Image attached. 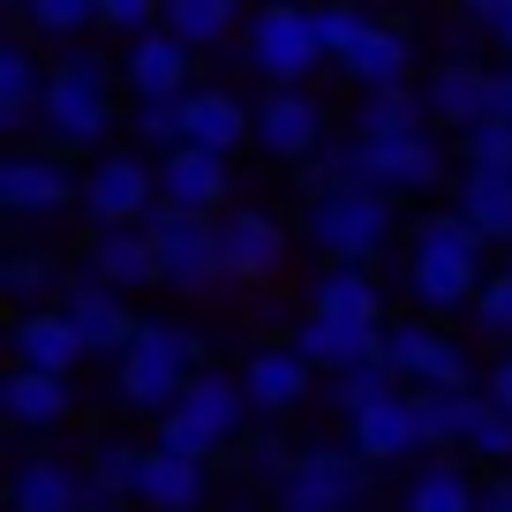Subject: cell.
I'll return each instance as SVG.
<instances>
[{
	"label": "cell",
	"mask_w": 512,
	"mask_h": 512,
	"mask_svg": "<svg viewBox=\"0 0 512 512\" xmlns=\"http://www.w3.org/2000/svg\"><path fill=\"white\" fill-rule=\"evenodd\" d=\"M68 196H76V174L61 151H8L0 159V211L38 219V211H61Z\"/></svg>",
	"instance_id": "obj_13"
},
{
	"label": "cell",
	"mask_w": 512,
	"mask_h": 512,
	"mask_svg": "<svg viewBox=\"0 0 512 512\" xmlns=\"http://www.w3.org/2000/svg\"><path fill=\"white\" fill-rule=\"evenodd\" d=\"M497 46H505V53H512V16H505V23H497Z\"/></svg>",
	"instance_id": "obj_53"
},
{
	"label": "cell",
	"mask_w": 512,
	"mask_h": 512,
	"mask_svg": "<svg viewBox=\"0 0 512 512\" xmlns=\"http://www.w3.org/2000/svg\"><path fill=\"white\" fill-rule=\"evenodd\" d=\"M144 460H151V452H136V445H113V437H106V445L91 452V475L106 482V490L136 497V482H144Z\"/></svg>",
	"instance_id": "obj_42"
},
{
	"label": "cell",
	"mask_w": 512,
	"mask_h": 512,
	"mask_svg": "<svg viewBox=\"0 0 512 512\" xmlns=\"http://www.w3.org/2000/svg\"><path fill=\"white\" fill-rule=\"evenodd\" d=\"M256 8H272V0H256Z\"/></svg>",
	"instance_id": "obj_54"
},
{
	"label": "cell",
	"mask_w": 512,
	"mask_h": 512,
	"mask_svg": "<svg viewBox=\"0 0 512 512\" xmlns=\"http://www.w3.org/2000/svg\"><path fill=\"white\" fill-rule=\"evenodd\" d=\"M407 512H482V490L467 467L452 460H430L415 482H407Z\"/></svg>",
	"instance_id": "obj_34"
},
{
	"label": "cell",
	"mask_w": 512,
	"mask_h": 512,
	"mask_svg": "<svg viewBox=\"0 0 512 512\" xmlns=\"http://www.w3.org/2000/svg\"><path fill=\"white\" fill-rule=\"evenodd\" d=\"M332 68L354 83V91H392V83H407V31H392V23H369V31L354 38V46L339 53Z\"/></svg>",
	"instance_id": "obj_23"
},
{
	"label": "cell",
	"mask_w": 512,
	"mask_h": 512,
	"mask_svg": "<svg viewBox=\"0 0 512 512\" xmlns=\"http://www.w3.org/2000/svg\"><path fill=\"white\" fill-rule=\"evenodd\" d=\"M151 249H159V279L166 287H211V279H226L219 264V219H204V211H181V204H159L144 219Z\"/></svg>",
	"instance_id": "obj_8"
},
{
	"label": "cell",
	"mask_w": 512,
	"mask_h": 512,
	"mask_svg": "<svg viewBox=\"0 0 512 512\" xmlns=\"http://www.w3.org/2000/svg\"><path fill=\"white\" fill-rule=\"evenodd\" d=\"M482 512H512V475H497L490 490H482Z\"/></svg>",
	"instance_id": "obj_51"
},
{
	"label": "cell",
	"mask_w": 512,
	"mask_h": 512,
	"mask_svg": "<svg viewBox=\"0 0 512 512\" xmlns=\"http://www.w3.org/2000/svg\"><path fill=\"white\" fill-rule=\"evenodd\" d=\"M249 128H256V113H241V98H226V91H189V144L234 151Z\"/></svg>",
	"instance_id": "obj_33"
},
{
	"label": "cell",
	"mask_w": 512,
	"mask_h": 512,
	"mask_svg": "<svg viewBox=\"0 0 512 512\" xmlns=\"http://www.w3.org/2000/svg\"><path fill=\"white\" fill-rule=\"evenodd\" d=\"M475 317H482V332H490V339H512V272L482 279V294H475Z\"/></svg>",
	"instance_id": "obj_45"
},
{
	"label": "cell",
	"mask_w": 512,
	"mask_h": 512,
	"mask_svg": "<svg viewBox=\"0 0 512 512\" xmlns=\"http://www.w3.org/2000/svg\"><path fill=\"white\" fill-rule=\"evenodd\" d=\"M234 16H241V0H166V31L181 38V46H219L226 31H234Z\"/></svg>",
	"instance_id": "obj_35"
},
{
	"label": "cell",
	"mask_w": 512,
	"mask_h": 512,
	"mask_svg": "<svg viewBox=\"0 0 512 512\" xmlns=\"http://www.w3.org/2000/svg\"><path fill=\"white\" fill-rule=\"evenodd\" d=\"M83 272L128 294V287H151V279H159V249H151V234H144V226H98L91 264H83Z\"/></svg>",
	"instance_id": "obj_22"
},
{
	"label": "cell",
	"mask_w": 512,
	"mask_h": 512,
	"mask_svg": "<svg viewBox=\"0 0 512 512\" xmlns=\"http://www.w3.org/2000/svg\"><path fill=\"white\" fill-rule=\"evenodd\" d=\"M256 144L272 151V159H309L324 144V106L302 83H272V98L256 106Z\"/></svg>",
	"instance_id": "obj_14"
},
{
	"label": "cell",
	"mask_w": 512,
	"mask_h": 512,
	"mask_svg": "<svg viewBox=\"0 0 512 512\" xmlns=\"http://www.w3.org/2000/svg\"><path fill=\"white\" fill-rule=\"evenodd\" d=\"M241 415H249V384L219 377V369H196L189 392L159 415V445L166 452H189V460H211L241 437Z\"/></svg>",
	"instance_id": "obj_4"
},
{
	"label": "cell",
	"mask_w": 512,
	"mask_h": 512,
	"mask_svg": "<svg viewBox=\"0 0 512 512\" xmlns=\"http://www.w3.org/2000/svg\"><path fill=\"white\" fill-rule=\"evenodd\" d=\"M482 91H490V76L467 61H445L430 83H422V113H430L437 128H475L482 121Z\"/></svg>",
	"instance_id": "obj_27"
},
{
	"label": "cell",
	"mask_w": 512,
	"mask_h": 512,
	"mask_svg": "<svg viewBox=\"0 0 512 512\" xmlns=\"http://www.w3.org/2000/svg\"><path fill=\"white\" fill-rule=\"evenodd\" d=\"M294 347L309 354L317 369H354V362H384V324H347V317H317L309 309V324L294 332Z\"/></svg>",
	"instance_id": "obj_21"
},
{
	"label": "cell",
	"mask_w": 512,
	"mask_h": 512,
	"mask_svg": "<svg viewBox=\"0 0 512 512\" xmlns=\"http://www.w3.org/2000/svg\"><path fill=\"white\" fill-rule=\"evenodd\" d=\"M482 121H512V68L490 76V91H482Z\"/></svg>",
	"instance_id": "obj_47"
},
{
	"label": "cell",
	"mask_w": 512,
	"mask_h": 512,
	"mask_svg": "<svg viewBox=\"0 0 512 512\" xmlns=\"http://www.w3.org/2000/svg\"><path fill=\"white\" fill-rule=\"evenodd\" d=\"M460 8H467V16H475V23H490V31H497V23H505V16H512V0H460Z\"/></svg>",
	"instance_id": "obj_50"
},
{
	"label": "cell",
	"mask_w": 512,
	"mask_h": 512,
	"mask_svg": "<svg viewBox=\"0 0 512 512\" xmlns=\"http://www.w3.org/2000/svg\"><path fill=\"white\" fill-rule=\"evenodd\" d=\"M0 407L16 415V430H53V422H68V377H53V369H8L0 377Z\"/></svg>",
	"instance_id": "obj_25"
},
{
	"label": "cell",
	"mask_w": 512,
	"mask_h": 512,
	"mask_svg": "<svg viewBox=\"0 0 512 512\" xmlns=\"http://www.w3.org/2000/svg\"><path fill=\"white\" fill-rule=\"evenodd\" d=\"M332 53H324L317 38V8L309 0H272V8H256L249 16V68L272 83H302L309 68H324Z\"/></svg>",
	"instance_id": "obj_7"
},
{
	"label": "cell",
	"mask_w": 512,
	"mask_h": 512,
	"mask_svg": "<svg viewBox=\"0 0 512 512\" xmlns=\"http://www.w3.org/2000/svg\"><path fill=\"white\" fill-rule=\"evenodd\" d=\"M400 392V377L384 362H354V369H339L332 377V400H339V415H362V407H377V400H392Z\"/></svg>",
	"instance_id": "obj_37"
},
{
	"label": "cell",
	"mask_w": 512,
	"mask_h": 512,
	"mask_svg": "<svg viewBox=\"0 0 512 512\" xmlns=\"http://www.w3.org/2000/svg\"><path fill=\"white\" fill-rule=\"evenodd\" d=\"M189 53L196 46H181V38L174 31H166V23H159V31H144V38H128V83H136V98H189Z\"/></svg>",
	"instance_id": "obj_20"
},
{
	"label": "cell",
	"mask_w": 512,
	"mask_h": 512,
	"mask_svg": "<svg viewBox=\"0 0 512 512\" xmlns=\"http://www.w3.org/2000/svg\"><path fill=\"white\" fill-rule=\"evenodd\" d=\"M302 234H309V249H324L332 264H369V256L392 241V196L369 189V181L324 189V196H309Z\"/></svg>",
	"instance_id": "obj_5"
},
{
	"label": "cell",
	"mask_w": 512,
	"mask_h": 512,
	"mask_svg": "<svg viewBox=\"0 0 512 512\" xmlns=\"http://www.w3.org/2000/svg\"><path fill=\"white\" fill-rule=\"evenodd\" d=\"M226 151H204V144H181L166 151L159 166V204H181V211H204V219H219L226 211Z\"/></svg>",
	"instance_id": "obj_15"
},
{
	"label": "cell",
	"mask_w": 512,
	"mask_h": 512,
	"mask_svg": "<svg viewBox=\"0 0 512 512\" xmlns=\"http://www.w3.org/2000/svg\"><path fill=\"white\" fill-rule=\"evenodd\" d=\"M136 505H144V512H204L211 505V460H189V452L151 445L144 482H136Z\"/></svg>",
	"instance_id": "obj_19"
},
{
	"label": "cell",
	"mask_w": 512,
	"mask_h": 512,
	"mask_svg": "<svg viewBox=\"0 0 512 512\" xmlns=\"http://www.w3.org/2000/svg\"><path fill=\"white\" fill-rule=\"evenodd\" d=\"M38 121L61 151H91L106 144L113 128V83H106V53H68L46 68V98H38Z\"/></svg>",
	"instance_id": "obj_2"
},
{
	"label": "cell",
	"mask_w": 512,
	"mask_h": 512,
	"mask_svg": "<svg viewBox=\"0 0 512 512\" xmlns=\"http://www.w3.org/2000/svg\"><path fill=\"white\" fill-rule=\"evenodd\" d=\"M347 445L362 452L369 467L422 452V415H415V392H392V400H377V407H362V415H347Z\"/></svg>",
	"instance_id": "obj_16"
},
{
	"label": "cell",
	"mask_w": 512,
	"mask_h": 512,
	"mask_svg": "<svg viewBox=\"0 0 512 512\" xmlns=\"http://www.w3.org/2000/svg\"><path fill=\"white\" fill-rule=\"evenodd\" d=\"M219 264L226 279H272L287 264V234L264 211H219Z\"/></svg>",
	"instance_id": "obj_18"
},
{
	"label": "cell",
	"mask_w": 512,
	"mask_h": 512,
	"mask_svg": "<svg viewBox=\"0 0 512 512\" xmlns=\"http://www.w3.org/2000/svg\"><path fill=\"white\" fill-rule=\"evenodd\" d=\"M309 309L317 317H347V324H384V287L369 264H332V272L309 287Z\"/></svg>",
	"instance_id": "obj_26"
},
{
	"label": "cell",
	"mask_w": 512,
	"mask_h": 512,
	"mask_svg": "<svg viewBox=\"0 0 512 512\" xmlns=\"http://www.w3.org/2000/svg\"><path fill=\"white\" fill-rule=\"evenodd\" d=\"M407 128H430L422 91H407V83H392V91H362V106H354V136H362V144L407 136Z\"/></svg>",
	"instance_id": "obj_31"
},
{
	"label": "cell",
	"mask_w": 512,
	"mask_h": 512,
	"mask_svg": "<svg viewBox=\"0 0 512 512\" xmlns=\"http://www.w3.org/2000/svg\"><path fill=\"white\" fill-rule=\"evenodd\" d=\"M83 512H121V490H106L91 467H83Z\"/></svg>",
	"instance_id": "obj_49"
},
{
	"label": "cell",
	"mask_w": 512,
	"mask_h": 512,
	"mask_svg": "<svg viewBox=\"0 0 512 512\" xmlns=\"http://www.w3.org/2000/svg\"><path fill=\"white\" fill-rule=\"evenodd\" d=\"M369 151V189L384 196H422L445 181V144L430 128H407V136H384V144H362Z\"/></svg>",
	"instance_id": "obj_12"
},
{
	"label": "cell",
	"mask_w": 512,
	"mask_h": 512,
	"mask_svg": "<svg viewBox=\"0 0 512 512\" xmlns=\"http://www.w3.org/2000/svg\"><path fill=\"white\" fill-rule=\"evenodd\" d=\"M0 287L16 294V302H31V294L53 287V264H46V256H8V264H0Z\"/></svg>",
	"instance_id": "obj_46"
},
{
	"label": "cell",
	"mask_w": 512,
	"mask_h": 512,
	"mask_svg": "<svg viewBox=\"0 0 512 512\" xmlns=\"http://www.w3.org/2000/svg\"><path fill=\"white\" fill-rule=\"evenodd\" d=\"M226 512H272V505H256V497H234V505H226Z\"/></svg>",
	"instance_id": "obj_52"
},
{
	"label": "cell",
	"mask_w": 512,
	"mask_h": 512,
	"mask_svg": "<svg viewBox=\"0 0 512 512\" xmlns=\"http://www.w3.org/2000/svg\"><path fill=\"white\" fill-rule=\"evenodd\" d=\"M8 505H16V512H83V467H68V460H23Z\"/></svg>",
	"instance_id": "obj_28"
},
{
	"label": "cell",
	"mask_w": 512,
	"mask_h": 512,
	"mask_svg": "<svg viewBox=\"0 0 512 512\" xmlns=\"http://www.w3.org/2000/svg\"><path fill=\"white\" fill-rule=\"evenodd\" d=\"M83 354H91V347L76 339L68 309H31V317H16V362L23 369H53V377H68Z\"/></svg>",
	"instance_id": "obj_24"
},
{
	"label": "cell",
	"mask_w": 512,
	"mask_h": 512,
	"mask_svg": "<svg viewBox=\"0 0 512 512\" xmlns=\"http://www.w3.org/2000/svg\"><path fill=\"white\" fill-rule=\"evenodd\" d=\"M460 159L482 174H512V121H475L460 128Z\"/></svg>",
	"instance_id": "obj_41"
},
{
	"label": "cell",
	"mask_w": 512,
	"mask_h": 512,
	"mask_svg": "<svg viewBox=\"0 0 512 512\" xmlns=\"http://www.w3.org/2000/svg\"><path fill=\"white\" fill-rule=\"evenodd\" d=\"M241 384H249V407L256 415H287V407L309 400V384H317V362L302 347H256L241 362Z\"/></svg>",
	"instance_id": "obj_17"
},
{
	"label": "cell",
	"mask_w": 512,
	"mask_h": 512,
	"mask_svg": "<svg viewBox=\"0 0 512 512\" xmlns=\"http://www.w3.org/2000/svg\"><path fill=\"white\" fill-rule=\"evenodd\" d=\"M369 23H377V16H369V0H317V38H324V53H332V61L369 31Z\"/></svg>",
	"instance_id": "obj_40"
},
{
	"label": "cell",
	"mask_w": 512,
	"mask_h": 512,
	"mask_svg": "<svg viewBox=\"0 0 512 512\" xmlns=\"http://www.w3.org/2000/svg\"><path fill=\"white\" fill-rule=\"evenodd\" d=\"M369 505V460L354 445H317L272 482V512H362Z\"/></svg>",
	"instance_id": "obj_6"
},
{
	"label": "cell",
	"mask_w": 512,
	"mask_h": 512,
	"mask_svg": "<svg viewBox=\"0 0 512 512\" xmlns=\"http://www.w3.org/2000/svg\"><path fill=\"white\" fill-rule=\"evenodd\" d=\"M61 309H68V324H76V339L91 354H106V362H121L128 339H136V317H128L121 287H106V279H91V272L61 287Z\"/></svg>",
	"instance_id": "obj_11"
},
{
	"label": "cell",
	"mask_w": 512,
	"mask_h": 512,
	"mask_svg": "<svg viewBox=\"0 0 512 512\" xmlns=\"http://www.w3.org/2000/svg\"><path fill=\"white\" fill-rule=\"evenodd\" d=\"M384 369L407 392H422V384H475L467 347L452 332H437V324H384Z\"/></svg>",
	"instance_id": "obj_9"
},
{
	"label": "cell",
	"mask_w": 512,
	"mask_h": 512,
	"mask_svg": "<svg viewBox=\"0 0 512 512\" xmlns=\"http://www.w3.org/2000/svg\"><path fill=\"white\" fill-rule=\"evenodd\" d=\"M482 226H467L460 211H437V219L415 226V264H407V287L430 317H452V309H475L482 294Z\"/></svg>",
	"instance_id": "obj_1"
},
{
	"label": "cell",
	"mask_w": 512,
	"mask_h": 512,
	"mask_svg": "<svg viewBox=\"0 0 512 512\" xmlns=\"http://www.w3.org/2000/svg\"><path fill=\"white\" fill-rule=\"evenodd\" d=\"M83 211L98 226H144L159 211V174L144 159H128V151H106V159L83 174Z\"/></svg>",
	"instance_id": "obj_10"
},
{
	"label": "cell",
	"mask_w": 512,
	"mask_h": 512,
	"mask_svg": "<svg viewBox=\"0 0 512 512\" xmlns=\"http://www.w3.org/2000/svg\"><path fill=\"white\" fill-rule=\"evenodd\" d=\"M136 136L159 151L189 144V98H136Z\"/></svg>",
	"instance_id": "obj_38"
},
{
	"label": "cell",
	"mask_w": 512,
	"mask_h": 512,
	"mask_svg": "<svg viewBox=\"0 0 512 512\" xmlns=\"http://www.w3.org/2000/svg\"><path fill=\"white\" fill-rule=\"evenodd\" d=\"M482 392H490L497 407H512V339H505V354L490 362V377H482Z\"/></svg>",
	"instance_id": "obj_48"
},
{
	"label": "cell",
	"mask_w": 512,
	"mask_h": 512,
	"mask_svg": "<svg viewBox=\"0 0 512 512\" xmlns=\"http://www.w3.org/2000/svg\"><path fill=\"white\" fill-rule=\"evenodd\" d=\"M475 384H422L415 392V415H422V452H445L467 445V422H475Z\"/></svg>",
	"instance_id": "obj_29"
},
{
	"label": "cell",
	"mask_w": 512,
	"mask_h": 512,
	"mask_svg": "<svg viewBox=\"0 0 512 512\" xmlns=\"http://www.w3.org/2000/svg\"><path fill=\"white\" fill-rule=\"evenodd\" d=\"M38 98H46V76H38L31 46L8 38L0 46V128H46L38 121Z\"/></svg>",
	"instance_id": "obj_30"
},
{
	"label": "cell",
	"mask_w": 512,
	"mask_h": 512,
	"mask_svg": "<svg viewBox=\"0 0 512 512\" xmlns=\"http://www.w3.org/2000/svg\"><path fill=\"white\" fill-rule=\"evenodd\" d=\"M460 211L467 226H482V241H512V174H482V166H467L460 181Z\"/></svg>",
	"instance_id": "obj_32"
},
{
	"label": "cell",
	"mask_w": 512,
	"mask_h": 512,
	"mask_svg": "<svg viewBox=\"0 0 512 512\" xmlns=\"http://www.w3.org/2000/svg\"><path fill=\"white\" fill-rule=\"evenodd\" d=\"M241 460H249V482H279V475H287L294 460H302V452H294V445H287V437H279V430H256Z\"/></svg>",
	"instance_id": "obj_44"
},
{
	"label": "cell",
	"mask_w": 512,
	"mask_h": 512,
	"mask_svg": "<svg viewBox=\"0 0 512 512\" xmlns=\"http://www.w3.org/2000/svg\"><path fill=\"white\" fill-rule=\"evenodd\" d=\"M196 362H204V347H196L181 324H136L128 354L113 362V384H121V400H128V407H144V415H166V407L189 392Z\"/></svg>",
	"instance_id": "obj_3"
},
{
	"label": "cell",
	"mask_w": 512,
	"mask_h": 512,
	"mask_svg": "<svg viewBox=\"0 0 512 512\" xmlns=\"http://www.w3.org/2000/svg\"><path fill=\"white\" fill-rule=\"evenodd\" d=\"M159 16H166V0H98V23H106V31H121V38L159 31Z\"/></svg>",
	"instance_id": "obj_43"
},
{
	"label": "cell",
	"mask_w": 512,
	"mask_h": 512,
	"mask_svg": "<svg viewBox=\"0 0 512 512\" xmlns=\"http://www.w3.org/2000/svg\"><path fill=\"white\" fill-rule=\"evenodd\" d=\"M16 16L38 38H76V31L98 23V0H16Z\"/></svg>",
	"instance_id": "obj_36"
},
{
	"label": "cell",
	"mask_w": 512,
	"mask_h": 512,
	"mask_svg": "<svg viewBox=\"0 0 512 512\" xmlns=\"http://www.w3.org/2000/svg\"><path fill=\"white\" fill-rule=\"evenodd\" d=\"M467 452H475V460H490V467H505V460H512V407H497L490 392L475 400V422H467Z\"/></svg>",
	"instance_id": "obj_39"
}]
</instances>
